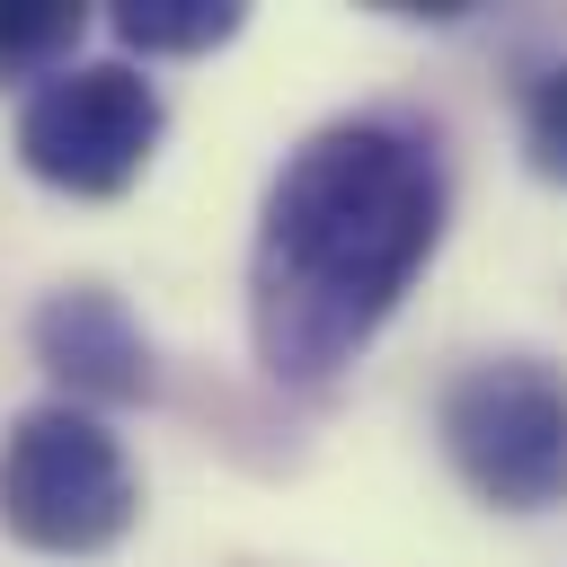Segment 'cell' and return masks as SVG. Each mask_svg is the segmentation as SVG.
<instances>
[{"label": "cell", "mask_w": 567, "mask_h": 567, "mask_svg": "<svg viewBox=\"0 0 567 567\" xmlns=\"http://www.w3.org/2000/svg\"><path fill=\"white\" fill-rule=\"evenodd\" d=\"M523 151H532V168L549 186H567V62L532 80V97H523Z\"/></svg>", "instance_id": "cell-8"}, {"label": "cell", "mask_w": 567, "mask_h": 567, "mask_svg": "<svg viewBox=\"0 0 567 567\" xmlns=\"http://www.w3.org/2000/svg\"><path fill=\"white\" fill-rule=\"evenodd\" d=\"M159 151V89L133 62H71L18 115V159L62 195H124Z\"/></svg>", "instance_id": "cell-4"}, {"label": "cell", "mask_w": 567, "mask_h": 567, "mask_svg": "<svg viewBox=\"0 0 567 567\" xmlns=\"http://www.w3.org/2000/svg\"><path fill=\"white\" fill-rule=\"evenodd\" d=\"M80 27H89V9H80V0H0V80L71 71Z\"/></svg>", "instance_id": "cell-6"}, {"label": "cell", "mask_w": 567, "mask_h": 567, "mask_svg": "<svg viewBox=\"0 0 567 567\" xmlns=\"http://www.w3.org/2000/svg\"><path fill=\"white\" fill-rule=\"evenodd\" d=\"M434 239H443V159L425 133L390 115L310 133L266 186L248 257L257 363L292 390H319L399 310Z\"/></svg>", "instance_id": "cell-1"}, {"label": "cell", "mask_w": 567, "mask_h": 567, "mask_svg": "<svg viewBox=\"0 0 567 567\" xmlns=\"http://www.w3.org/2000/svg\"><path fill=\"white\" fill-rule=\"evenodd\" d=\"M35 354L71 399H142L151 390V346L133 310L106 284H71L35 310Z\"/></svg>", "instance_id": "cell-5"}, {"label": "cell", "mask_w": 567, "mask_h": 567, "mask_svg": "<svg viewBox=\"0 0 567 567\" xmlns=\"http://www.w3.org/2000/svg\"><path fill=\"white\" fill-rule=\"evenodd\" d=\"M115 35L133 53H204V44L239 35V9L230 0H124L115 9Z\"/></svg>", "instance_id": "cell-7"}, {"label": "cell", "mask_w": 567, "mask_h": 567, "mask_svg": "<svg viewBox=\"0 0 567 567\" xmlns=\"http://www.w3.org/2000/svg\"><path fill=\"white\" fill-rule=\"evenodd\" d=\"M133 470H124V443L71 408V399H44L9 425L0 443V523L27 540V549H53V558H89L106 540H124L133 523Z\"/></svg>", "instance_id": "cell-2"}, {"label": "cell", "mask_w": 567, "mask_h": 567, "mask_svg": "<svg viewBox=\"0 0 567 567\" xmlns=\"http://www.w3.org/2000/svg\"><path fill=\"white\" fill-rule=\"evenodd\" d=\"M443 452L505 514L558 505L567 496V372L540 363V354L470 363L443 390Z\"/></svg>", "instance_id": "cell-3"}]
</instances>
